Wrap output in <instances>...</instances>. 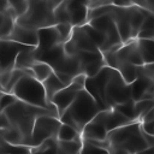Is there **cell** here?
<instances>
[{
  "instance_id": "6da1fadb",
  "label": "cell",
  "mask_w": 154,
  "mask_h": 154,
  "mask_svg": "<svg viewBox=\"0 0 154 154\" xmlns=\"http://www.w3.org/2000/svg\"><path fill=\"white\" fill-rule=\"evenodd\" d=\"M4 114L6 116L10 123V128L18 130L23 135L25 146L28 147H31L34 124H35V120L40 116H53V117L59 118V114L57 111L42 108L37 106H31L20 100H17L11 106L5 108Z\"/></svg>"
},
{
  "instance_id": "7a4b0ae2",
  "label": "cell",
  "mask_w": 154,
  "mask_h": 154,
  "mask_svg": "<svg viewBox=\"0 0 154 154\" xmlns=\"http://www.w3.org/2000/svg\"><path fill=\"white\" fill-rule=\"evenodd\" d=\"M109 154H136L149 148L141 122L120 126L108 132L107 135Z\"/></svg>"
},
{
  "instance_id": "3957f363",
  "label": "cell",
  "mask_w": 154,
  "mask_h": 154,
  "mask_svg": "<svg viewBox=\"0 0 154 154\" xmlns=\"http://www.w3.org/2000/svg\"><path fill=\"white\" fill-rule=\"evenodd\" d=\"M100 111L102 109L96 100L85 89H83L78 93L72 105L60 116L59 119L61 123L71 125L82 134L84 126L90 123Z\"/></svg>"
},
{
  "instance_id": "277c9868",
  "label": "cell",
  "mask_w": 154,
  "mask_h": 154,
  "mask_svg": "<svg viewBox=\"0 0 154 154\" xmlns=\"http://www.w3.org/2000/svg\"><path fill=\"white\" fill-rule=\"evenodd\" d=\"M58 2H49V1H38V0H31L29 1V7L26 12L18 17L16 23L31 28L35 30L54 26L57 25L55 17H54V10L60 4Z\"/></svg>"
},
{
  "instance_id": "5b68a950",
  "label": "cell",
  "mask_w": 154,
  "mask_h": 154,
  "mask_svg": "<svg viewBox=\"0 0 154 154\" xmlns=\"http://www.w3.org/2000/svg\"><path fill=\"white\" fill-rule=\"evenodd\" d=\"M11 94H13L18 100L28 105L57 111V107L54 105H49L47 102L46 91L42 82L37 81L32 76H29V75L23 76L19 79V82L16 84Z\"/></svg>"
},
{
  "instance_id": "8992f818",
  "label": "cell",
  "mask_w": 154,
  "mask_h": 154,
  "mask_svg": "<svg viewBox=\"0 0 154 154\" xmlns=\"http://www.w3.org/2000/svg\"><path fill=\"white\" fill-rule=\"evenodd\" d=\"M132 100L131 97V85L128 84L122 75L114 70L111 78L108 79L106 88H105V107L106 109L113 108L118 105L125 103L128 101Z\"/></svg>"
},
{
  "instance_id": "52a82bcc",
  "label": "cell",
  "mask_w": 154,
  "mask_h": 154,
  "mask_svg": "<svg viewBox=\"0 0 154 154\" xmlns=\"http://www.w3.org/2000/svg\"><path fill=\"white\" fill-rule=\"evenodd\" d=\"M61 120L53 116H40L34 124L31 148L42 144L45 141L57 137L58 131L61 126Z\"/></svg>"
},
{
  "instance_id": "ba28073f",
  "label": "cell",
  "mask_w": 154,
  "mask_h": 154,
  "mask_svg": "<svg viewBox=\"0 0 154 154\" xmlns=\"http://www.w3.org/2000/svg\"><path fill=\"white\" fill-rule=\"evenodd\" d=\"M85 81H87V76L84 73H81V75H78L73 78V82L70 85L65 87L64 89H61L60 91H58L54 95V97L52 100V103L57 107L59 118L72 105V102L77 97L78 93L84 89Z\"/></svg>"
},
{
  "instance_id": "9c48e42d",
  "label": "cell",
  "mask_w": 154,
  "mask_h": 154,
  "mask_svg": "<svg viewBox=\"0 0 154 154\" xmlns=\"http://www.w3.org/2000/svg\"><path fill=\"white\" fill-rule=\"evenodd\" d=\"M88 23L94 29L100 31L106 38V42H105L103 48L101 49V53L108 52L111 48H113L118 45H123V41H122L120 35L118 32L117 25L109 14H103V16H100L97 18L90 19Z\"/></svg>"
},
{
  "instance_id": "30bf717a",
  "label": "cell",
  "mask_w": 154,
  "mask_h": 154,
  "mask_svg": "<svg viewBox=\"0 0 154 154\" xmlns=\"http://www.w3.org/2000/svg\"><path fill=\"white\" fill-rule=\"evenodd\" d=\"M64 49L67 55H75L78 52H99L100 51L83 26L73 28L71 37L69 38V41L64 43Z\"/></svg>"
},
{
  "instance_id": "8fae6325",
  "label": "cell",
  "mask_w": 154,
  "mask_h": 154,
  "mask_svg": "<svg viewBox=\"0 0 154 154\" xmlns=\"http://www.w3.org/2000/svg\"><path fill=\"white\" fill-rule=\"evenodd\" d=\"M113 72H114V69L106 65L97 75H95L93 77H87V81H85L84 89L96 100V102L99 103L101 109H106L105 101H103L105 88H106V84Z\"/></svg>"
},
{
  "instance_id": "7c38bea8",
  "label": "cell",
  "mask_w": 154,
  "mask_h": 154,
  "mask_svg": "<svg viewBox=\"0 0 154 154\" xmlns=\"http://www.w3.org/2000/svg\"><path fill=\"white\" fill-rule=\"evenodd\" d=\"M65 6L69 13L70 24L76 26H82L88 23L90 0H65Z\"/></svg>"
},
{
  "instance_id": "4fadbf2b",
  "label": "cell",
  "mask_w": 154,
  "mask_h": 154,
  "mask_svg": "<svg viewBox=\"0 0 154 154\" xmlns=\"http://www.w3.org/2000/svg\"><path fill=\"white\" fill-rule=\"evenodd\" d=\"M75 55L78 57L82 66V72L87 77H93L97 75L106 66L105 57L100 51L99 52H78Z\"/></svg>"
},
{
  "instance_id": "5bb4252c",
  "label": "cell",
  "mask_w": 154,
  "mask_h": 154,
  "mask_svg": "<svg viewBox=\"0 0 154 154\" xmlns=\"http://www.w3.org/2000/svg\"><path fill=\"white\" fill-rule=\"evenodd\" d=\"M94 122L103 125L107 131H112L114 129H118L120 126L128 125L134 123L131 119H129L126 116H124L123 113H120L118 109L116 108H108V109H102L97 113V116L93 119Z\"/></svg>"
},
{
  "instance_id": "9a60e30c",
  "label": "cell",
  "mask_w": 154,
  "mask_h": 154,
  "mask_svg": "<svg viewBox=\"0 0 154 154\" xmlns=\"http://www.w3.org/2000/svg\"><path fill=\"white\" fill-rule=\"evenodd\" d=\"M29 48V46H24L10 40H0V67L1 70L14 69V63L17 55Z\"/></svg>"
},
{
  "instance_id": "2e32d148",
  "label": "cell",
  "mask_w": 154,
  "mask_h": 154,
  "mask_svg": "<svg viewBox=\"0 0 154 154\" xmlns=\"http://www.w3.org/2000/svg\"><path fill=\"white\" fill-rule=\"evenodd\" d=\"M37 36H38V45L36 47V58H37L38 54L48 52L52 48L64 43L55 25L38 29L37 30Z\"/></svg>"
},
{
  "instance_id": "e0dca14e",
  "label": "cell",
  "mask_w": 154,
  "mask_h": 154,
  "mask_svg": "<svg viewBox=\"0 0 154 154\" xmlns=\"http://www.w3.org/2000/svg\"><path fill=\"white\" fill-rule=\"evenodd\" d=\"M131 97L132 100H153L154 99V79L149 77H137L131 84Z\"/></svg>"
},
{
  "instance_id": "ac0fdd59",
  "label": "cell",
  "mask_w": 154,
  "mask_h": 154,
  "mask_svg": "<svg viewBox=\"0 0 154 154\" xmlns=\"http://www.w3.org/2000/svg\"><path fill=\"white\" fill-rule=\"evenodd\" d=\"M6 40H10V41L24 45V46H29V47H37V45H38L37 30L23 26L18 23H16L12 32L10 34V36Z\"/></svg>"
},
{
  "instance_id": "d6986e66",
  "label": "cell",
  "mask_w": 154,
  "mask_h": 154,
  "mask_svg": "<svg viewBox=\"0 0 154 154\" xmlns=\"http://www.w3.org/2000/svg\"><path fill=\"white\" fill-rule=\"evenodd\" d=\"M107 135H108L107 129L103 125H101V124H99V123H96L94 120H91L90 123H88L84 126L83 131H82V138L83 140L103 141V140L107 138Z\"/></svg>"
},
{
  "instance_id": "ffe728a7",
  "label": "cell",
  "mask_w": 154,
  "mask_h": 154,
  "mask_svg": "<svg viewBox=\"0 0 154 154\" xmlns=\"http://www.w3.org/2000/svg\"><path fill=\"white\" fill-rule=\"evenodd\" d=\"M36 61H37L36 47H29V48L22 51L17 55L16 63H14V69H20V70L30 69Z\"/></svg>"
},
{
  "instance_id": "44dd1931",
  "label": "cell",
  "mask_w": 154,
  "mask_h": 154,
  "mask_svg": "<svg viewBox=\"0 0 154 154\" xmlns=\"http://www.w3.org/2000/svg\"><path fill=\"white\" fill-rule=\"evenodd\" d=\"M43 87H45V91H46V97H47V102L49 105H53L52 103V100L54 97V95L60 91L61 89H64L66 85L58 78V76L55 75V72H53L45 82H42Z\"/></svg>"
},
{
  "instance_id": "7402d4cb",
  "label": "cell",
  "mask_w": 154,
  "mask_h": 154,
  "mask_svg": "<svg viewBox=\"0 0 154 154\" xmlns=\"http://www.w3.org/2000/svg\"><path fill=\"white\" fill-rule=\"evenodd\" d=\"M83 140L76 141H59L57 144V153L58 154H76L81 152Z\"/></svg>"
},
{
  "instance_id": "603a6c76",
  "label": "cell",
  "mask_w": 154,
  "mask_h": 154,
  "mask_svg": "<svg viewBox=\"0 0 154 154\" xmlns=\"http://www.w3.org/2000/svg\"><path fill=\"white\" fill-rule=\"evenodd\" d=\"M30 69L34 72V77L40 82H45L54 72L52 66L47 63H43V61H36Z\"/></svg>"
},
{
  "instance_id": "cb8c5ba5",
  "label": "cell",
  "mask_w": 154,
  "mask_h": 154,
  "mask_svg": "<svg viewBox=\"0 0 154 154\" xmlns=\"http://www.w3.org/2000/svg\"><path fill=\"white\" fill-rule=\"evenodd\" d=\"M137 38L138 40H154V13L153 12H150L146 17Z\"/></svg>"
},
{
  "instance_id": "d4e9b609",
  "label": "cell",
  "mask_w": 154,
  "mask_h": 154,
  "mask_svg": "<svg viewBox=\"0 0 154 154\" xmlns=\"http://www.w3.org/2000/svg\"><path fill=\"white\" fill-rule=\"evenodd\" d=\"M31 147L28 146H16L6 142L0 137V153L1 154H30Z\"/></svg>"
},
{
  "instance_id": "484cf974",
  "label": "cell",
  "mask_w": 154,
  "mask_h": 154,
  "mask_svg": "<svg viewBox=\"0 0 154 154\" xmlns=\"http://www.w3.org/2000/svg\"><path fill=\"white\" fill-rule=\"evenodd\" d=\"M57 138L59 141H76V140H81L82 138V134L78 132L75 128H72L71 125L67 124H61Z\"/></svg>"
},
{
  "instance_id": "4316f807",
  "label": "cell",
  "mask_w": 154,
  "mask_h": 154,
  "mask_svg": "<svg viewBox=\"0 0 154 154\" xmlns=\"http://www.w3.org/2000/svg\"><path fill=\"white\" fill-rule=\"evenodd\" d=\"M57 144H58L57 137L49 138L37 147H32L30 154H58L57 153Z\"/></svg>"
},
{
  "instance_id": "83f0119b",
  "label": "cell",
  "mask_w": 154,
  "mask_h": 154,
  "mask_svg": "<svg viewBox=\"0 0 154 154\" xmlns=\"http://www.w3.org/2000/svg\"><path fill=\"white\" fill-rule=\"evenodd\" d=\"M153 100H141L135 102V117L137 122H141L146 114L153 109Z\"/></svg>"
},
{
  "instance_id": "f1b7e54d",
  "label": "cell",
  "mask_w": 154,
  "mask_h": 154,
  "mask_svg": "<svg viewBox=\"0 0 154 154\" xmlns=\"http://www.w3.org/2000/svg\"><path fill=\"white\" fill-rule=\"evenodd\" d=\"M79 154H109V152L107 149H105V148L93 143L89 140H83Z\"/></svg>"
},
{
  "instance_id": "f546056e",
  "label": "cell",
  "mask_w": 154,
  "mask_h": 154,
  "mask_svg": "<svg viewBox=\"0 0 154 154\" xmlns=\"http://www.w3.org/2000/svg\"><path fill=\"white\" fill-rule=\"evenodd\" d=\"M6 1L10 6V8H12L14 11L17 18L23 16L29 7V0H6Z\"/></svg>"
},
{
  "instance_id": "4dcf8cb0",
  "label": "cell",
  "mask_w": 154,
  "mask_h": 154,
  "mask_svg": "<svg viewBox=\"0 0 154 154\" xmlns=\"http://www.w3.org/2000/svg\"><path fill=\"white\" fill-rule=\"evenodd\" d=\"M25 75H26V73H25L24 70H20V69H13L12 75H11V78H10V82H8L7 85L4 88V93H6V94H11L12 90H13V88L16 87V84L19 82V79H20L23 76H25Z\"/></svg>"
},
{
  "instance_id": "1f68e13d",
  "label": "cell",
  "mask_w": 154,
  "mask_h": 154,
  "mask_svg": "<svg viewBox=\"0 0 154 154\" xmlns=\"http://www.w3.org/2000/svg\"><path fill=\"white\" fill-rule=\"evenodd\" d=\"M113 108L118 109L120 113H123L124 116H126L132 122H137L136 120V117H135V101L134 100H130V101H128L125 103L118 105V106H116Z\"/></svg>"
},
{
  "instance_id": "d6a6232c",
  "label": "cell",
  "mask_w": 154,
  "mask_h": 154,
  "mask_svg": "<svg viewBox=\"0 0 154 154\" xmlns=\"http://www.w3.org/2000/svg\"><path fill=\"white\" fill-rule=\"evenodd\" d=\"M54 17H55V22L57 24L59 23H67L70 24V18H69V13L65 6V0H63L54 10Z\"/></svg>"
},
{
  "instance_id": "836d02e7",
  "label": "cell",
  "mask_w": 154,
  "mask_h": 154,
  "mask_svg": "<svg viewBox=\"0 0 154 154\" xmlns=\"http://www.w3.org/2000/svg\"><path fill=\"white\" fill-rule=\"evenodd\" d=\"M59 34H60V37L63 40V42L65 43L66 41H69V38L71 37V34H72V30H73V26L71 24H67V23H59L55 25Z\"/></svg>"
},
{
  "instance_id": "e575fe53",
  "label": "cell",
  "mask_w": 154,
  "mask_h": 154,
  "mask_svg": "<svg viewBox=\"0 0 154 154\" xmlns=\"http://www.w3.org/2000/svg\"><path fill=\"white\" fill-rule=\"evenodd\" d=\"M18 99L13 94H6V93H4L2 96L0 97V112H4L5 108H7L8 106H11Z\"/></svg>"
},
{
  "instance_id": "d590c367",
  "label": "cell",
  "mask_w": 154,
  "mask_h": 154,
  "mask_svg": "<svg viewBox=\"0 0 154 154\" xmlns=\"http://www.w3.org/2000/svg\"><path fill=\"white\" fill-rule=\"evenodd\" d=\"M12 71H13V69H7V70H4V71L1 72V75H0V85L2 87V90H4V88L7 85V83L10 82Z\"/></svg>"
},
{
  "instance_id": "8d00e7d4",
  "label": "cell",
  "mask_w": 154,
  "mask_h": 154,
  "mask_svg": "<svg viewBox=\"0 0 154 154\" xmlns=\"http://www.w3.org/2000/svg\"><path fill=\"white\" fill-rule=\"evenodd\" d=\"M55 75L58 76V78L67 87V85H70L72 82H73V76H71V75H69V73H64V72H55Z\"/></svg>"
},
{
  "instance_id": "74e56055",
  "label": "cell",
  "mask_w": 154,
  "mask_h": 154,
  "mask_svg": "<svg viewBox=\"0 0 154 154\" xmlns=\"http://www.w3.org/2000/svg\"><path fill=\"white\" fill-rule=\"evenodd\" d=\"M112 4L111 0H90V10L99 7V6H103V5H109Z\"/></svg>"
},
{
  "instance_id": "f35d334b",
  "label": "cell",
  "mask_w": 154,
  "mask_h": 154,
  "mask_svg": "<svg viewBox=\"0 0 154 154\" xmlns=\"http://www.w3.org/2000/svg\"><path fill=\"white\" fill-rule=\"evenodd\" d=\"M136 154H154V148L153 147H149V148H147L144 150H141V152H138Z\"/></svg>"
},
{
  "instance_id": "ab89813d",
  "label": "cell",
  "mask_w": 154,
  "mask_h": 154,
  "mask_svg": "<svg viewBox=\"0 0 154 154\" xmlns=\"http://www.w3.org/2000/svg\"><path fill=\"white\" fill-rule=\"evenodd\" d=\"M4 19H5V14L0 12V28H1V25H2V23H4Z\"/></svg>"
},
{
  "instance_id": "60d3db41",
  "label": "cell",
  "mask_w": 154,
  "mask_h": 154,
  "mask_svg": "<svg viewBox=\"0 0 154 154\" xmlns=\"http://www.w3.org/2000/svg\"><path fill=\"white\" fill-rule=\"evenodd\" d=\"M38 1H49V2H58V1H63V0H38Z\"/></svg>"
},
{
  "instance_id": "b9f144b4",
  "label": "cell",
  "mask_w": 154,
  "mask_h": 154,
  "mask_svg": "<svg viewBox=\"0 0 154 154\" xmlns=\"http://www.w3.org/2000/svg\"><path fill=\"white\" fill-rule=\"evenodd\" d=\"M153 58H154V43H153Z\"/></svg>"
},
{
  "instance_id": "7bdbcfd3",
  "label": "cell",
  "mask_w": 154,
  "mask_h": 154,
  "mask_svg": "<svg viewBox=\"0 0 154 154\" xmlns=\"http://www.w3.org/2000/svg\"><path fill=\"white\" fill-rule=\"evenodd\" d=\"M153 107H154V99H153Z\"/></svg>"
},
{
  "instance_id": "ee69618b",
  "label": "cell",
  "mask_w": 154,
  "mask_h": 154,
  "mask_svg": "<svg viewBox=\"0 0 154 154\" xmlns=\"http://www.w3.org/2000/svg\"><path fill=\"white\" fill-rule=\"evenodd\" d=\"M153 148H154V144H153Z\"/></svg>"
},
{
  "instance_id": "f6af8a7d",
  "label": "cell",
  "mask_w": 154,
  "mask_h": 154,
  "mask_svg": "<svg viewBox=\"0 0 154 154\" xmlns=\"http://www.w3.org/2000/svg\"><path fill=\"white\" fill-rule=\"evenodd\" d=\"M76 154H79V153H76Z\"/></svg>"
},
{
  "instance_id": "bcb514c9",
  "label": "cell",
  "mask_w": 154,
  "mask_h": 154,
  "mask_svg": "<svg viewBox=\"0 0 154 154\" xmlns=\"http://www.w3.org/2000/svg\"><path fill=\"white\" fill-rule=\"evenodd\" d=\"M0 154H1V153H0Z\"/></svg>"
}]
</instances>
